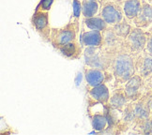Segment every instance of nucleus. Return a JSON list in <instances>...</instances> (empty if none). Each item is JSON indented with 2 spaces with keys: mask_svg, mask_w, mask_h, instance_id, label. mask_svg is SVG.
Returning <instances> with one entry per match:
<instances>
[{
  "mask_svg": "<svg viewBox=\"0 0 152 135\" xmlns=\"http://www.w3.org/2000/svg\"><path fill=\"white\" fill-rule=\"evenodd\" d=\"M81 43H79L77 40L72 42H69L65 45H63L57 49V51L60 52V54L65 56L68 59L71 60H76L79 59L82 55V46H80Z\"/></svg>",
  "mask_w": 152,
  "mask_h": 135,
  "instance_id": "14",
  "label": "nucleus"
},
{
  "mask_svg": "<svg viewBox=\"0 0 152 135\" xmlns=\"http://www.w3.org/2000/svg\"><path fill=\"white\" fill-rule=\"evenodd\" d=\"M109 75H111L107 70H104L98 68L86 67L85 68V78L87 86L91 87L97 86L101 84L106 83L109 80Z\"/></svg>",
  "mask_w": 152,
  "mask_h": 135,
  "instance_id": "8",
  "label": "nucleus"
},
{
  "mask_svg": "<svg viewBox=\"0 0 152 135\" xmlns=\"http://www.w3.org/2000/svg\"><path fill=\"white\" fill-rule=\"evenodd\" d=\"M111 26H112L113 30L118 37H120L121 39H124L130 35V33L132 32V28H133L130 23L125 20L121 21L119 23H116L115 25Z\"/></svg>",
  "mask_w": 152,
  "mask_h": 135,
  "instance_id": "20",
  "label": "nucleus"
},
{
  "mask_svg": "<svg viewBox=\"0 0 152 135\" xmlns=\"http://www.w3.org/2000/svg\"><path fill=\"white\" fill-rule=\"evenodd\" d=\"M145 79L139 73H135L124 85V91L129 101H136L142 97L145 89Z\"/></svg>",
  "mask_w": 152,
  "mask_h": 135,
  "instance_id": "7",
  "label": "nucleus"
},
{
  "mask_svg": "<svg viewBox=\"0 0 152 135\" xmlns=\"http://www.w3.org/2000/svg\"><path fill=\"white\" fill-rule=\"evenodd\" d=\"M109 109L110 107L108 104L93 101L92 99L89 98L88 105H87V114H88V116L93 115H108Z\"/></svg>",
  "mask_w": 152,
  "mask_h": 135,
  "instance_id": "18",
  "label": "nucleus"
},
{
  "mask_svg": "<svg viewBox=\"0 0 152 135\" xmlns=\"http://www.w3.org/2000/svg\"><path fill=\"white\" fill-rule=\"evenodd\" d=\"M88 97L92 99L93 101L108 104L111 97L109 87L105 83L91 87V88L88 89Z\"/></svg>",
  "mask_w": 152,
  "mask_h": 135,
  "instance_id": "11",
  "label": "nucleus"
},
{
  "mask_svg": "<svg viewBox=\"0 0 152 135\" xmlns=\"http://www.w3.org/2000/svg\"><path fill=\"white\" fill-rule=\"evenodd\" d=\"M85 25L87 28L91 30H99L103 32L105 29H107L109 25L104 21L102 16H94L90 18H85Z\"/></svg>",
  "mask_w": 152,
  "mask_h": 135,
  "instance_id": "17",
  "label": "nucleus"
},
{
  "mask_svg": "<svg viewBox=\"0 0 152 135\" xmlns=\"http://www.w3.org/2000/svg\"><path fill=\"white\" fill-rule=\"evenodd\" d=\"M128 101H129V99L125 94L124 88L118 87V88L115 89L112 92V94H111L108 105L113 109L123 111Z\"/></svg>",
  "mask_w": 152,
  "mask_h": 135,
  "instance_id": "13",
  "label": "nucleus"
},
{
  "mask_svg": "<svg viewBox=\"0 0 152 135\" xmlns=\"http://www.w3.org/2000/svg\"><path fill=\"white\" fill-rule=\"evenodd\" d=\"M79 30V20L74 19V21L68 23L62 27H52L50 43L56 50L59 47L65 45L69 42L77 40V33Z\"/></svg>",
  "mask_w": 152,
  "mask_h": 135,
  "instance_id": "3",
  "label": "nucleus"
},
{
  "mask_svg": "<svg viewBox=\"0 0 152 135\" xmlns=\"http://www.w3.org/2000/svg\"><path fill=\"white\" fill-rule=\"evenodd\" d=\"M72 9L74 19L79 20L80 15L82 14V2L79 0H72Z\"/></svg>",
  "mask_w": 152,
  "mask_h": 135,
  "instance_id": "23",
  "label": "nucleus"
},
{
  "mask_svg": "<svg viewBox=\"0 0 152 135\" xmlns=\"http://www.w3.org/2000/svg\"><path fill=\"white\" fill-rule=\"evenodd\" d=\"M142 9L136 18L133 20V23L136 27L147 28L152 23V6L145 2V0H142Z\"/></svg>",
  "mask_w": 152,
  "mask_h": 135,
  "instance_id": "10",
  "label": "nucleus"
},
{
  "mask_svg": "<svg viewBox=\"0 0 152 135\" xmlns=\"http://www.w3.org/2000/svg\"><path fill=\"white\" fill-rule=\"evenodd\" d=\"M135 128H138L139 132L144 133V134H152V117H148V118L139 121L135 123Z\"/></svg>",
  "mask_w": 152,
  "mask_h": 135,
  "instance_id": "21",
  "label": "nucleus"
},
{
  "mask_svg": "<svg viewBox=\"0 0 152 135\" xmlns=\"http://www.w3.org/2000/svg\"><path fill=\"white\" fill-rule=\"evenodd\" d=\"M119 48H106L104 46H87L84 51L86 65L87 67L107 70L109 68L111 69L113 59Z\"/></svg>",
  "mask_w": 152,
  "mask_h": 135,
  "instance_id": "2",
  "label": "nucleus"
},
{
  "mask_svg": "<svg viewBox=\"0 0 152 135\" xmlns=\"http://www.w3.org/2000/svg\"><path fill=\"white\" fill-rule=\"evenodd\" d=\"M149 86H150V88H151V90H152V77H151V79H150V83H149Z\"/></svg>",
  "mask_w": 152,
  "mask_h": 135,
  "instance_id": "25",
  "label": "nucleus"
},
{
  "mask_svg": "<svg viewBox=\"0 0 152 135\" xmlns=\"http://www.w3.org/2000/svg\"><path fill=\"white\" fill-rule=\"evenodd\" d=\"M100 5L95 0H83L82 1V15L84 18L94 17L98 13Z\"/></svg>",
  "mask_w": 152,
  "mask_h": 135,
  "instance_id": "19",
  "label": "nucleus"
},
{
  "mask_svg": "<svg viewBox=\"0 0 152 135\" xmlns=\"http://www.w3.org/2000/svg\"><path fill=\"white\" fill-rule=\"evenodd\" d=\"M136 72L139 73L144 79H148L152 75V57L145 53V55L141 54L135 55Z\"/></svg>",
  "mask_w": 152,
  "mask_h": 135,
  "instance_id": "9",
  "label": "nucleus"
},
{
  "mask_svg": "<svg viewBox=\"0 0 152 135\" xmlns=\"http://www.w3.org/2000/svg\"><path fill=\"white\" fill-rule=\"evenodd\" d=\"M80 42L82 46H103V35L102 31L90 30L84 32L81 36Z\"/></svg>",
  "mask_w": 152,
  "mask_h": 135,
  "instance_id": "12",
  "label": "nucleus"
},
{
  "mask_svg": "<svg viewBox=\"0 0 152 135\" xmlns=\"http://www.w3.org/2000/svg\"><path fill=\"white\" fill-rule=\"evenodd\" d=\"M142 6V0H124L122 7H123L125 17L128 20L133 21L141 11Z\"/></svg>",
  "mask_w": 152,
  "mask_h": 135,
  "instance_id": "15",
  "label": "nucleus"
},
{
  "mask_svg": "<svg viewBox=\"0 0 152 135\" xmlns=\"http://www.w3.org/2000/svg\"><path fill=\"white\" fill-rule=\"evenodd\" d=\"M54 2H55V0H40L35 10L49 11L52 8L53 4H54Z\"/></svg>",
  "mask_w": 152,
  "mask_h": 135,
  "instance_id": "22",
  "label": "nucleus"
},
{
  "mask_svg": "<svg viewBox=\"0 0 152 135\" xmlns=\"http://www.w3.org/2000/svg\"><path fill=\"white\" fill-rule=\"evenodd\" d=\"M148 39V34L143 30V28H132L130 35L124 39L122 47L134 56L145 52Z\"/></svg>",
  "mask_w": 152,
  "mask_h": 135,
  "instance_id": "4",
  "label": "nucleus"
},
{
  "mask_svg": "<svg viewBox=\"0 0 152 135\" xmlns=\"http://www.w3.org/2000/svg\"><path fill=\"white\" fill-rule=\"evenodd\" d=\"M31 25L44 42H50L52 27L50 26L49 11L35 10L31 17Z\"/></svg>",
  "mask_w": 152,
  "mask_h": 135,
  "instance_id": "5",
  "label": "nucleus"
},
{
  "mask_svg": "<svg viewBox=\"0 0 152 135\" xmlns=\"http://www.w3.org/2000/svg\"><path fill=\"white\" fill-rule=\"evenodd\" d=\"M95 1H97V0H95Z\"/></svg>",
  "mask_w": 152,
  "mask_h": 135,
  "instance_id": "26",
  "label": "nucleus"
},
{
  "mask_svg": "<svg viewBox=\"0 0 152 135\" xmlns=\"http://www.w3.org/2000/svg\"><path fill=\"white\" fill-rule=\"evenodd\" d=\"M111 70L116 86L126 84L136 73L135 57L121 45L113 59Z\"/></svg>",
  "mask_w": 152,
  "mask_h": 135,
  "instance_id": "1",
  "label": "nucleus"
},
{
  "mask_svg": "<svg viewBox=\"0 0 152 135\" xmlns=\"http://www.w3.org/2000/svg\"><path fill=\"white\" fill-rule=\"evenodd\" d=\"M92 128L96 131H104L110 127L107 115H93L89 116Z\"/></svg>",
  "mask_w": 152,
  "mask_h": 135,
  "instance_id": "16",
  "label": "nucleus"
},
{
  "mask_svg": "<svg viewBox=\"0 0 152 135\" xmlns=\"http://www.w3.org/2000/svg\"><path fill=\"white\" fill-rule=\"evenodd\" d=\"M145 52L152 57V34L149 35V37L148 39V42H147V46H145Z\"/></svg>",
  "mask_w": 152,
  "mask_h": 135,
  "instance_id": "24",
  "label": "nucleus"
},
{
  "mask_svg": "<svg viewBox=\"0 0 152 135\" xmlns=\"http://www.w3.org/2000/svg\"><path fill=\"white\" fill-rule=\"evenodd\" d=\"M123 7L115 1H106L102 6L101 16L109 26H114L116 23L124 20Z\"/></svg>",
  "mask_w": 152,
  "mask_h": 135,
  "instance_id": "6",
  "label": "nucleus"
}]
</instances>
